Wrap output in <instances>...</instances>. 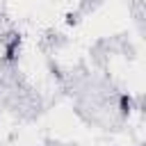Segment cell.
Returning <instances> with one entry per match:
<instances>
[{
  "label": "cell",
  "instance_id": "cell-1",
  "mask_svg": "<svg viewBox=\"0 0 146 146\" xmlns=\"http://www.w3.org/2000/svg\"><path fill=\"white\" fill-rule=\"evenodd\" d=\"M130 105H132V103H130V98L123 94V96L119 98V107H121V112H123V114H128V112H130Z\"/></svg>",
  "mask_w": 146,
  "mask_h": 146
}]
</instances>
